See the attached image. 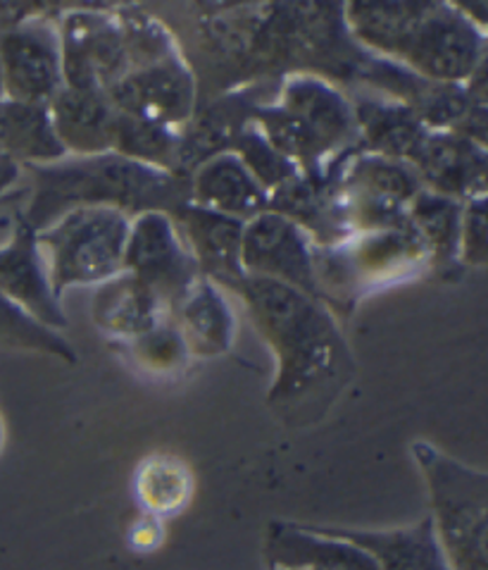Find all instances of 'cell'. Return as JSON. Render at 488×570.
<instances>
[{"mask_svg": "<svg viewBox=\"0 0 488 570\" xmlns=\"http://www.w3.org/2000/svg\"><path fill=\"white\" fill-rule=\"evenodd\" d=\"M239 296L277 358L269 406L291 425L322 421L358 371L336 315L272 279L246 277Z\"/></svg>", "mask_w": 488, "mask_h": 570, "instance_id": "obj_1", "label": "cell"}, {"mask_svg": "<svg viewBox=\"0 0 488 570\" xmlns=\"http://www.w3.org/2000/svg\"><path fill=\"white\" fill-rule=\"evenodd\" d=\"M343 20L350 39L367 53L431 83H465L486 65V29L458 3L358 0L343 3Z\"/></svg>", "mask_w": 488, "mask_h": 570, "instance_id": "obj_2", "label": "cell"}, {"mask_svg": "<svg viewBox=\"0 0 488 570\" xmlns=\"http://www.w3.org/2000/svg\"><path fill=\"white\" fill-rule=\"evenodd\" d=\"M27 170L31 187H27L24 217L37 232L77 208H114L133 220L143 213L172 217L189 200V179L133 163L112 150L87 158L67 156Z\"/></svg>", "mask_w": 488, "mask_h": 570, "instance_id": "obj_3", "label": "cell"}, {"mask_svg": "<svg viewBox=\"0 0 488 570\" xmlns=\"http://www.w3.org/2000/svg\"><path fill=\"white\" fill-rule=\"evenodd\" d=\"M125 29L127 72L106 91L112 108L181 131L198 110V79L172 31L137 8L117 10Z\"/></svg>", "mask_w": 488, "mask_h": 570, "instance_id": "obj_4", "label": "cell"}, {"mask_svg": "<svg viewBox=\"0 0 488 570\" xmlns=\"http://www.w3.org/2000/svg\"><path fill=\"white\" fill-rule=\"evenodd\" d=\"M431 499V525L448 570H486L488 478L427 442L412 446Z\"/></svg>", "mask_w": 488, "mask_h": 570, "instance_id": "obj_5", "label": "cell"}, {"mask_svg": "<svg viewBox=\"0 0 488 570\" xmlns=\"http://www.w3.org/2000/svg\"><path fill=\"white\" fill-rule=\"evenodd\" d=\"M131 220L114 208H77L37 232L50 287L62 301L72 287L103 284L125 273Z\"/></svg>", "mask_w": 488, "mask_h": 570, "instance_id": "obj_6", "label": "cell"}, {"mask_svg": "<svg viewBox=\"0 0 488 570\" xmlns=\"http://www.w3.org/2000/svg\"><path fill=\"white\" fill-rule=\"evenodd\" d=\"M422 181L410 163L358 150L336 181V198L348 234L408 227V210Z\"/></svg>", "mask_w": 488, "mask_h": 570, "instance_id": "obj_7", "label": "cell"}, {"mask_svg": "<svg viewBox=\"0 0 488 570\" xmlns=\"http://www.w3.org/2000/svg\"><path fill=\"white\" fill-rule=\"evenodd\" d=\"M33 6L29 14L0 27V79L3 96L22 104L46 106L62 89V58L58 37V14L50 6Z\"/></svg>", "mask_w": 488, "mask_h": 570, "instance_id": "obj_8", "label": "cell"}, {"mask_svg": "<svg viewBox=\"0 0 488 570\" xmlns=\"http://www.w3.org/2000/svg\"><path fill=\"white\" fill-rule=\"evenodd\" d=\"M64 87L106 94L127 72V43L112 8L81 6L58 14Z\"/></svg>", "mask_w": 488, "mask_h": 570, "instance_id": "obj_9", "label": "cell"}, {"mask_svg": "<svg viewBox=\"0 0 488 570\" xmlns=\"http://www.w3.org/2000/svg\"><path fill=\"white\" fill-rule=\"evenodd\" d=\"M122 267L125 273L158 294L167 315L203 277L187 242L181 239L177 223L167 213H143L133 217Z\"/></svg>", "mask_w": 488, "mask_h": 570, "instance_id": "obj_10", "label": "cell"}, {"mask_svg": "<svg viewBox=\"0 0 488 570\" xmlns=\"http://www.w3.org/2000/svg\"><path fill=\"white\" fill-rule=\"evenodd\" d=\"M281 79H252L237 83L217 98L198 106L191 122L181 129L177 175H189L206 160L229 154L241 137V131L252 125V115L265 104H272Z\"/></svg>", "mask_w": 488, "mask_h": 570, "instance_id": "obj_11", "label": "cell"}, {"mask_svg": "<svg viewBox=\"0 0 488 570\" xmlns=\"http://www.w3.org/2000/svg\"><path fill=\"white\" fill-rule=\"evenodd\" d=\"M241 265L248 277L281 282L319 301L315 244L289 217L265 210L246 223Z\"/></svg>", "mask_w": 488, "mask_h": 570, "instance_id": "obj_12", "label": "cell"}, {"mask_svg": "<svg viewBox=\"0 0 488 570\" xmlns=\"http://www.w3.org/2000/svg\"><path fill=\"white\" fill-rule=\"evenodd\" d=\"M275 104L308 134L327 165L348 150L360 148L350 96L336 83L315 75H286L279 81Z\"/></svg>", "mask_w": 488, "mask_h": 570, "instance_id": "obj_13", "label": "cell"}, {"mask_svg": "<svg viewBox=\"0 0 488 570\" xmlns=\"http://www.w3.org/2000/svg\"><path fill=\"white\" fill-rule=\"evenodd\" d=\"M0 294L50 330L62 332L70 327L60 298L50 287L37 229L27 223L24 210L17 215L10 237L0 244Z\"/></svg>", "mask_w": 488, "mask_h": 570, "instance_id": "obj_14", "label": "cell"}, {"mask_svg": "<svg viewBox=\"0 0 488 570\" xmlns=\"http://www.w3.org/2000/svg\"><path fill=\"white\" fill-rule=\"evenodd\" d=\"M427 191L456 198L460 204L486 196V146L458 131H431L410 160Z\"/></svg>", "mask_w": 488, "mask_h": 570, "instance_id": "obj_15", "label": "cell"}, {"mask_svg": "<svg viewBox=\"0 0 488 570\" xmlns=\"http://www.w3.org/2000/svg\"><path fill=\"white\" fill-rule=\"evenodd\" d=\"M181 239L187 242L191 256L198 263V271L217 287L231 292L241 289L246 273L241 265V244L246 223L233 220L222 213L196 206L187 200L175 215Z\"/></svg>", "mask_w": 488, "mask_h": 570, "instance_id": "obj_16", "label": "cell"}, {"mask_svg": "<svg viewBox=\"0 0 488 570\" xmlns=\"http://www.w3.org/2000/svg\"><path fill=\"white\" fill-rule=\"evenodd\" d=\"M189 200L241 223L269 210V194L231 150L198 165L189 175Z\"/></svg>", "mask_w": 488, "mask_h": 570, "instance_id": "obj_17", "label": "cell"}, {"mask_svg": "<svg viewBox=\"0 0 488 570\" xmlns=\"http://www.w3.org/2000/svg\"><path fill=\"white\" fill-rule=\"evenodd\" d=\"M350 104L365 154L410 163L429 134L417 112L400 100L352 94Z\"/></svg>", "mask_w": 488, "mask_h": 570, "instance_id": "obj_18", "label": "cell"}, {"mask_svg": "<svg viewBox=\"0 0 488 570\" xmlns=\"http://www.w3.org/2000/svg\"><path fill=\"white\" fill-rule=\"evenodd\" d=\"M170 321L177 325L196 358H217L227 354L237 337V317L222 296L220 287L200 277L170 311Z\"/></svg>", "mask_w": 488, "mask_h": 570, "instance_id": "obj_19", "label": "cell"}, {"mask_svg": "<svg viewBox=\"0 0 488 570\" xmlns=\"http://www.w3.org/2000/svg\"><path fill=\"white\" fill-rule=\"evenodd\" d=\"M267 551L279 570H379L360 547L302 525L275 523L269 528Z\"/></svg>", "mask_w": 488, "mask_h": 570, "instance_id": "obj_20", "label": "cell"}, {"mask_svg": "<svg viewBox=\"0 0 488 570\" xmlns=\"http://www.w3.org/2000/svg\"><path fill=\"white\" fill-rule=\"evenodd\" d=\"M48 112L67 156L87 158L110 150L117 110L106 94L64 87L48 104Z\"/></svg>", "mask_w": 488, "mask_h": 570, "instance_id": "obj_21", "label": "cell"}, {"mask_svg": "<svg viewBox=\"0 0 488 570\" xmlns=\"http://www.w3.org/2000/svg\"><path fill=\"white\" fill-rule=\"evenodd\" d=\"M93 323L106 334L120 340H133L139 334L160 325L167 315V308L153 289H148L129 273L98 284L93 306Z\"/></svg>", "mask_w": 488, "mask_h": 570, "instance_id": "obj_22", "label": "cell"}, {"mask_svg": "<svg viewBox=\"0 0 488 570\" xmlns=\"http://www.w3.org/2000/svg\"><path fill=\"white\" fill-rule=\"evenodd\" d=\"M331 538L360 547L377 561L379 570H448L436 542L431 518L415 528L391 532H365L346 528H312Z\"/></svg>", "mask_w": 488, "mask_h": 570, "instance_id": "obj_23", "label": "cell"}, {"mask_svg": "<svg viewBox=\"0 0 488 570\" xmlns=\"http://www.w3.org/2000/svg\"><path fill=\"white\" fill-rule=\"evenodd\" d=\"M0 156L22 170L67 158L46 106L0 98Z\"/></svg>", "mask_w": 488, "mask_h": 570, "instance_id": "obj_24", "label": "cell"}, {"mask_svg": "<svg viewBox=\"0 0 488 570\" xmlns=\"http://www.w3.org/2000/svg\"><path fill=\"white\" fill-rule=\"evenodd\" d=\"M460 200L448 198L422 189L408 210V223L422 239L429 267L436 273L450 275L460 271V223H462Z\"/></svg>", "mask_w": 488, "mask_h": 570, "instance_id": "obj_25", "label": "cell"}, {"mask_svg": "<svg viewBox=\"0 0 488 570\" xmlns=\"http://www.w3.org/2000/svg\"><path fill=\"white\" fill-rule=\"evenodd\" d=\"M179 144L181 131L177 129L146 122L122 112H117L114 117L110 150L117 156L177 175Z\"/></svg>", "mask_w": 488, "mask_h": 570, "instance_id": "obj_26", "label": "cell"}, {"mask_svg": "<svg viewBox=\"0 0 488 570\" xmlns=\"http://www.w3.org/2000/svg\"><path fill=\"white\" fill-rule=\"evenodd\" d=\"M0 342L17 348L39 351V354L60 358L64 363L77 361L74 346L64 340L62 332L41 325L37 317H31L6 294H0Z\"/></svg>", "mask_w": 488, "mask_h": 570, "instance_id": "obj_27", "label": "cell"}, {"mask_svg": "<svg viewBox=\"0 0 488 570\" xmlns=\"http://www.w3.org/2000/svg\"><path fill=\"white\" fill-rule=\"evenodd\" d=\"M129 354L143 371L153 375H175L183 371L191 358L183 337L170 317H165L153 330L129 340Z\"/></svg>", "mask_w": 488, "mask_h": 570, "instance_id": "obj_28", "label": "cell"}, {"mask_svg": "<svg viewBox=\"0 0 488 570\" xmlns=\"http://www.w3.org/2000/svg\"><path fill=\"white\" fill-rule=\"evenodd\" d=\"M231 154H237L241 158V163L248 167V173L260 181V187L267 194L277 191L286 181H291L300 175V170L291 160H286L279 150L269 146V141L262 137L256 125H248L241 131V137L233 144Z\"/></svg>", "mask_w": 488, "mask_h": 570, "instance_id": "obj_29", "label": "cell"}, {"mask_svg": "<svg viewBox=\"0 0 488 570\" xmlns=\"http://www.w3.org/2000/svg\"><path fill=\"white\" fill-rule=\"evenodd\" d=\"M139 497L150 511L172 513L189 497V475L181 465L167 459L150 461L139 475Z\"/></svg>", "mask_w": 488, "mask_h": 570, "instance_id": "obj_30", "label": "cell"}, {"mask_svg": "<svg viewBox=\"0 0 488 570\" xmlns=\"http://www.w3.org/2000/svg\"><path fill=\"white\" fill-rule=\"evenodd\" d=\"M488 258V215L486 196L467 200L460 223V265L484 267Z\"/></svg>", "mask_w": 488, "mask_h": 570, "instance_id": "obj_31", "label": "cell"}, {"mask_svg": "<svg viewBox=\"0 0 488 570\" xmlns=\"http://www.w3.org/2000/svg\"><path fill=\"white\" fill-rule=\"evenodd\" d=\"M20 179H22V167H17L6 156H0V196L14 191Z\"/></svg>", "mask_w": 488, "mask_h": 570, "instance_id": "obj_32", "label": "cell"}, {"mask_svg": "<svg viewBox=\"0 0 488 570\" xmlns=\"http://www.w3.org/2000/svg\"><path fill=\"white\" fill-rule=\"evenodd\" d=\"M0 98H6V96H3V79H0Z\"/></svg>", "mask_w": 488, "mask_h": 570, "instance_id": "obj_33", "label": "cell"}]
</instances>
